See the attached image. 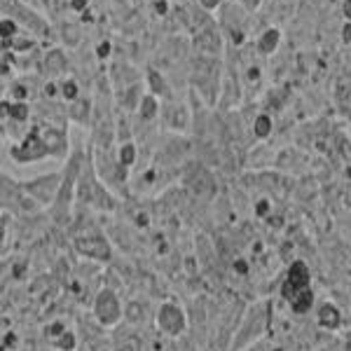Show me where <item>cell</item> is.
I'll return each instance as SVG.
<instances>
[{"mask_svg":"<svg viewBox=\"0 0 351 351\" xmlns=\"http://www.w3.org/2000/svg\"><path fill=\"white\" fill-rule=\"evenodd\" d=\"M188 77L192 84V92L202 96L206 106H216L223 94L225 82V64L223 56H206L195 54L188 59Z\"/></svg>","mask_w":351,"mask_h":351,"instance_id":"obj_1","label":"cell"},{"mask_svg":"<svg viewBox=\"0 0 351 351\" xmlns=\"http://www.w3.org/2000/svg\"><path fill=\"white\" fill-rule=\"evenodd\" d=\"M84 160H87V148H77L71 152V157L66 160L64 169H61V190H59V197L52 206L47 208L49 216L56 225H68L73 220V208H75V197H77V180H80V173H82V167H84Z\"/></svg>","mask_w":351,"mask_h":351,"instance_id":"obj_2","label":"cell"},{"mask_svg":"<svg viewBox=\"0 0 351 351\" xmlns=\"http://www.w3.org/2000/svg\"><path fill=\"white\" fill-rule=\"evenodd\" d=\"M218 12V26L223 31L225 40L234 49H241L251 38L253 14L248 10H243L241 3H234V0H225Z\"/></svg>","mask_w":351,"mask_h":351,"instance_id":"obj_3","label":"cell"},{"mask_svg":"<svg viewBox=\"0 0 351 351\" xmlns=\"http://www.w3.org/2000/svg\"><path fill=\"white\" fill-rule=\"evenodd\" d=\"M0 8H3V16L14 19L16 24L24 28V31L31 33V36L47 40L49 33H54L52 24H49L40 12H36L33 8H28L24 0H0Z\"/></svg>","mask_w":351,"mask_h":351,"instance_id":"obj_4","label":"cell"},{"mask_svg":"<svg viewBox=\"0 0 351 351\" xmlns=\"http://www.w3.org/2000/svg\"><path fill=\"white\" fill-rule=\"evenodd\" d=\"M49 157V150L47 145H45V138H43V132H40V124H33L31 129H28V134L24 138L14 141L12 145H10V160L14 164H19V167H24V164H36V162H43Z\"/></svg>","mask_w":351,"mask_h":351,"instance_id":"obj_5","label":"cell"},{"mask_svg":"<svg viewBox=\"0 0 351 351\" xmlns=\"http://www.w3.org/2000/svg\"><path fill=\"white\" fill-rule=\"evenodd\" d=\"M3 211H10L12 216H36L43 206L24 190L21 180L3 171Z\"/></svg>","mask_w":351,"mask_h":351,"instance_id":"obj_6","label":"cell"},{"mask_svg":"<svg viewBox=\"0 0 351 351\" xmlns=\"http://www.w3.org/2000/svg\"><path fill=\"white\" fill-rule=\"evenodd\" d=\"M73 246H75V251L87 260H96V263H110L112 260V243L108 237L99 230H87V232L75 234Z\"/></svg>","mask_w":351,"mask_h":351,"instance_id":"obj_7","label":"cell"},{"mask_svg":"<svg viewBox=\"0 0 351 351\" xmlns=\"http://www.w3.org/2000/svg\"><path fill=\"white\" fill-rule=\"evenodd\" d=\"M61 178H64L61 171H49V173L36 176V178H31V180H21V185H24V190L40 204L43 208H49L56 202V197H59Z\"/></svg>","mask_w":351,"mask_h":351,"instance_id":"obj_8","label":"cell"},{"mask_svg":"<svg viewBox=\"0 0 351 351\" xmlns=\"http://www.w3.org/2000/svg\"><path fill=\"white\" fill-rule=\"evenodd\" d=\"M92 311H94V319L104 328L117 326L124 319V307L120 302V295H117L112 288H101V291L96 293Z\"/></svg>","mask_w":351,"mask_h":351,"instance_id":"obj_9","label":"cell"},{"mask_svg":"<svg viewBox=\"0 0 351 351\" xmlns=\"http://www.w3.org/2000/svg\"><path fill=\"white\" fill-rule=\"evenodd\" d=\"M155 324L164 335L178 337L180 332H185V328H188V316H185V311L178 302L167 300V302H162L160 307H157Z\"/></svg>","mask_w":351,"mask_h":351,"instance_id":"obj_10","label":"cell"},{"mask_svg":"<svg viewBox=\"0 0 351 351\" xmlns=\"http://www.w3.org/2000/svg\"><path fill=\"white\" fill-rule=\"evenodd\" d=\"M225 40L223 31H220L218 21H213L211 26H206L204 31L192 36V52L195 54H206V56H223L225 52Z\"/></svg>","mask_w":351,"mask_h":351,"instance_id":"obj_11","label":"cell"},{"mask_svg":"<svg viewBox=\"0 0 351 351\" xmlns=\"http://www.w3.org/2000/svg\"><path fill=\"white\" fill-rule=\"evenodd\" d=\"M162 124L167 129H171L173 134H183L190 129L192 124V112L188 108V104L183 101H176V99H167L162 101Z\"/></svg>","mask_w":351,"mask_h":351,"instance_id":"obj_12","label":"cell"},{"mask_svg":"<svg viewBox=\"0 0 351 351\" xmlns=\"http://www.w3.org/2000/svg\"><path fill=\"white\" fill-rule=\"evenodd\" d=\"M309 288H311V271L302 260H295L286 271L284 286H281V295H284L286 302H291V300H295L300 293L309 291Z\"/></svg>","mask_w":351,"mask_h":351,"instance_id":"obj_13","label":"cell"},{"mask_svg":"<svg viewBox=\"0 0 351 351\" xmlns=\"http://www.w3.org/2000/svg\"><path fill=\"white\" fill-rule=\"evenodd\" d=\"M265 326H267V309H265L263 304H260V307H253L246 314V319H243V324L239 328V335H237V339L232 342V351L251 344V335H253V339H258L265 332Z\"/></svg>","mask_w":351,"mask_h":351,"instance_id":"obj_14","label":"cell"},{"mask_svg":"<svg viewBox=\"0 0 351 351\" xmlns=\"http://www.w3.org/2000/svg\"><path fill=\"white\" fill-rule=\"evenodd\" d=\"M40 124V132L45 138V145L49 150V157L54 160H68L71 152H68V127H61V124Z\"/></svg>","mask_w":351,"mask_h":351,"instance_id":"obj_15","label":"cell"},{"mask_svg":"<svg viewBox=\"0 0 351 351\" xmlns=\"http://www.w3.org/2000/svg\"><path fill=\"white\" fill-rule=\"evenodd\" d=\"M40 71H43V77H47V80H64L68 75V71H71V64H68V56L64 49H59V47L45 49Z\"/></svg>","mask_w":351,"mask_h":351,"instance_id":"obj_16","label":"cell"},{"mask_svg":"<svg viewBox=\"0 0 351 351\" xmlns=\"http://www.w3.org/2000/svg\"><path fill=\"white\" fill-rule=\"evenodd\" d=\"M145 87H148L150 94H155L157 99H162V101L173 99V87L162 68H155V66L145 68Z\"/></svg>","mask_w":351,"mask_h":351,"instance_id":"obj_17","label":"cell"},{"mask_svg":"<svg viewBox=\"0 0 351 351\" xmlns=\"http://www.w3.org/2000/svg\"><path fill=\"white\" fill-rule=\"evenodd\" d=\"M281 40H284V33L279 26H265L256 38V52L260 56H271L279 52Z\"/></svg>","mask_w":351,"mask_h":351,"instance_id":"obj_18","label":"cell"},{"mask_svg":"<svg viewBox=\"0 0 351 351\" xmlns=\"http://www.w3.org/2000/svg\"><path fill=\"white\" fill-rule=\"evenodd\" d=\"M3 122H12V124H28V120L33 117V106L28 101H10L3 99Z\"/></svg>","mask_w":351,"mask_h":351,"instance_id":"obj_19","label":"cell"},{"mask_svg":"<svg viewBox=\"0 0 351 351\" xmlns=\"http://www.w3.org/2000/svg\"><path fill=\"white\" fill-rule=\"evenodd\" d=\"M162 117V99H157L155 94L145 92L141 99L138 110L134 112V120L141 124H155Z\"/></svg>","mask_w":351,"mask_h":351,"instance_id":"obj_20","label":"cell"},{"mask_svg":"<svg viewBox=\"0 0 351 351\" xmlns=\"http://www.w3.org/2000/svg\"><path fill=\"white\" fill-rule=\"evenodd\" d=\"M316 324L324 330H337L342 326V311H339L332 302H324L316 311Z\"/></svg>","mask_w":351,"mask_h":351,"instance_id":"obj_21","label":"cell"},{"mask_svg":"<svg viewBox=\"0 0 351 351\" xmlns=\"http://www.w3.org/2000/svg\"><path fill=\"white\" fill-rule=\"evenodd\" d=\"M59 87H61V101H64V104H73V101L84 96L82 84L75 75H66L64 80H59Z\"/></svg>","mask_w":351,"mask_h":351,"instance_id":"obj_22","label":"cell"},{"mask_svg":"<svg viewBox=\"0 0 351 351\" xmlns=\"http://www.w3.org/2000/svg\"><path fill=\"white\" fill-rule=\"evenodd\" d=\"M271 132H274V120H271V115H269V112H258V115L253 117V122H251L253 138L267 141L271 136Z\"/></svg>","mask_w":351,"mask_h":351,"instance_id":"obj_23","label":"cell"},{"mask_svg":"<svg viewBox=\"0 0 351 351\" xmlns=\"http://www.w3.org/2000/svg\"><path fill=\"white\" fill-rule=\"evenodd\" d=\"M33 80V77H31ZM31 80L28 77H14L12 82H10V101H28L31 104V96L36 89H31ZM8 99V96H5Z\"/></svg>","mask_w":351,"mask_h":351,"instance_id":"obj_24","label":"cell"},{"mask_svg":"<svg viewBox=\"0 0 351 351\" xmlns=\"http://www.w3.org/2000/svg\"><path fill=\"white\" fill-rule=\"evenodd\" d=\"M138 145L134 143V141H127V143H117V160L124 169H129L132 171L134 164L138 162Z\"/></svg>","mask_w":351,"mask_h":351,"instance_id":"obj_25","label":"cell"},{"mask_svg":"<svg viewBox=\"0 0 351 351\" xmlns=\"http://www.w3.org/2000/svg\"><path fill=\"white\" fill-rule=\"evenodd\" d=\"M59 40L66 45V47H77L82 45V33H80V26L73 24V21H64L59 26Z\"/></svg>","mask_w":351,"mask_h":351,"instance_id":"obj_26","label":"cell"},{"mask_svg":"<svg viewBox=\"0 0 351 351\" xmlns=\"http://www.w3.org/2000/svg\"><path fill=\"white\" fill-rule=\"evenodd\" d=\"M21 33H24V28L16 24L14 19H10V16H3V19H0V38H3V40H14V38L21 36Z\"/></svg>","mask_w":351,"mask_h":351,"instance_id":"obj_27","label":"cell"},{"mask_svg":"<svg viewBox=\"0 0 351 351\" xmlns=\"http://www.w3.org/2000/svg\"><path fill=\"white\" fill-rule=\"evenodd\" d=\"M110 54H112V43L110 40H101L94 47V59H99V61H108Z\"/></svg>","mask_w":351,"mask_h":351,"instance_id":"obj_28","label":"cell"},{"mask_svg":"<svg viewBox=\"0 0 351 351\" xmlns=\"http://www.w3.org/2000/svg\"><path fill=\"white\" fill-rule=\"evenodd\" d=\"M92 5V0H68V10L71 12H77V14H84Z\"/></svg>","mask_w":351,"mask_h":351,"instance_id":"obj_29","label":"cell"},{"mask_svg":"<svg viewBox=\"0 0 351 351\" xmlns=\"http://www.w3.org/2000/svg\"><path fill=\"white\" fill-rule=\"evenodd\" d=\"M339 43L344 47H351V21H342V28H339Z\"/></svg>","mask_w":351,"mask_h":351,"instance_id":"obj_30","label":"cell"},{"mask_svg":"<svg viewBox=\"0 0 351 351\" xmlns=\"http://www.w3.org/2000/svg\"><path fill=\"white\" fill-rule=\"evenodd\" d=\"M197 5H199L202 10H206V12H216V10L223 8L225 0H195Z\"/></svg>","mask_w":351,"mask_h":351,"instance_id":"obj_31","label":"cell"},{"mask_svg":"<svg viewBox=\"0 0 351 351\" xmlns=\"http://www.w3.org/2000/svg\"><path fill=\"white\" fill-rule=\"evenodd\" d=\"M260 5H263V0H241V8L248 10L251 14H256L260 10Z\"/></svg>","mask_w":351,"mask_h":351,"instance_id":"obj_32","label":"cell"},{"mask_svg":"<svg viewBox=\"0 0 351 351\" xmlns=\"http://www.w3.org/2000/svg\"><path fill=\"white\" fill-rule=\"evenodd\" d=\"M339 14H342V21H351V0L339 3Z\"/></svg>","mask_w":351,"mask_h":351,"instance_id":"obj_33","label":"cell"},{"mask_svg":"<svg viewBox=\"0 0 351 351\" xmlns=\"http://www.w3.org/2000/svg\"><path fill=\"white\" fill-rule=\"evenodd\" d=\"M330 3H332V5H339V3H342V0H330Z\"/></svg>","mask_w":351,"mask_h":351,"instance_id":"obj_34","label":"cell"},{"mask_svg":"<svg viewBox=\"0 0 351 351\" xmlns=\"http://www.w3.org/2000/svg\"><path fill=\"white\" fill-rule=\"evenodd\" d=\"M234 3H241V0H234Z\"/></svg>","mask_w":351,"mask_h":351,"instance_id":"obj_35","label":"cell"}]
</instances>
